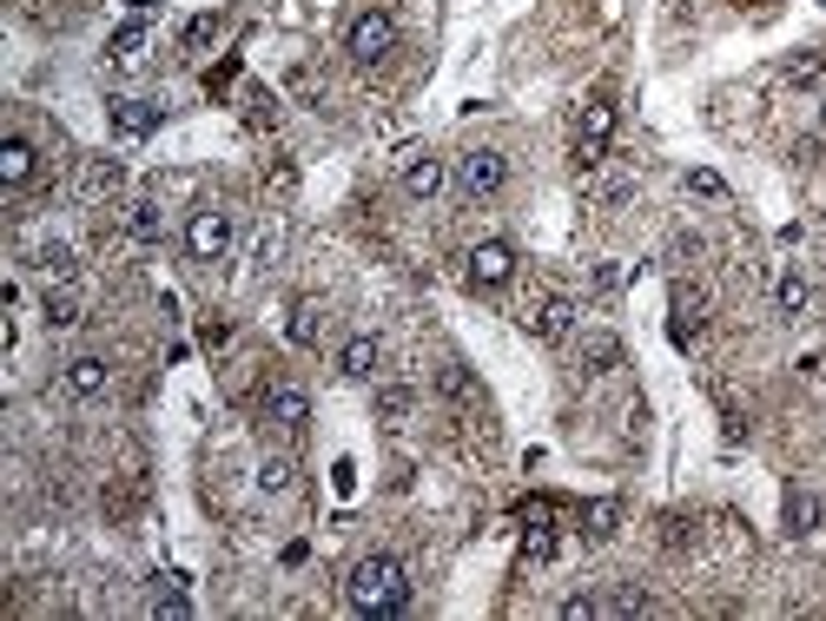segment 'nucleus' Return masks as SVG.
Segmentation results:
<instances>
[{
  "label": "nucleus",
  "mask_w": 826,
  "mask_h": 621,
  "mask_svg": "<svg viewBox=\"0 0 826 621\" xmlns=\"http://www.w3.org/2000/svg\"><path fill=\"white\" fill-rule=\"evenodd\" d=\"M523 324H529V338H536V344H562V338L576 331V298L549 291V298H536V311H529Z\"/></svg>",
  "instance_id": "nucleus-8"
},
{
  "label": "nucleus",
  "mask_w": 826,
  "mask_h": 621,
  "mask_svg": "<svg viewBox=\"0 0 826 621\" xmlns=\"http://www.w3.org/2000/svg\"><path fill=\"white\" fill-rule=\"evenodd\" d=\"M410 404H417V397H410V384H384V390H377V424H404V417H410Z\"/></svg>",
  "instance_id": "nucleus-19"
},
{
  "label": "nucleus",
  "mask_w": 826,
  "mask_h": 621,
  "mask_svg": "<svg viewBox=\"0 0 826 621\" xmlns=\"http://www.w3.org/2000/svg\"><path fill=\"white\" fill-rule=\"evenodd\" d=\"M106 384H112V364H106V357H93V351H86V357H73V364L60 371V390H66V397H99Z\"/></svg>",
  "instance_id": "nucleus-10"
},
{
  "label": "nucleus",
  "mask_w": 826,
  "mask_h": 621,
  "mask_svg": "<svg viewBox=\"0 0 826 621\" xmlns=\"http://www.w3.org/2000/svg\"><path fill=\"white\" fill-rule=\"evenodd\" d=\"M662 543H668V549H688V543H695V516H662Z\"/></svg>",
  "instance_id": "nucleus-26"
},
{
  "label": "nucleus",
  "mask_w": 826,
  "mask_h": 621,
  "mask_svg": "<svg viewBox=\"0 0 826 621\" xmlns=\"http://www.w3.org/2000/svg\"><path fill=\"white\" fill-rule=\"evenodd\" d=\"M457 185H463V199H496L503 185H509V159L496 152V146H476V152H463L457 159Z\"/></svg>",
  "instance_id": "nucleus-3"
},
{
  "label": "nucleus",
  "mask_w": 826,
  "mask_h": 621,
  "mask_svg": "<svg viewBox=\"0 0 826 621\" xmlns=\"http://www.w3.org/2000/svg\"><path fill=\"white\" fill-rule=\"evenodd\" d=\"M344 602L357 615H404L410 609V569L397 556H364L344 576Z\"/></svg>",
  "instance_id": "nucleus-1"
},
{
  "label": "nucleus",
  "mask_w": 826,
  "mask_h": 621,
  "mask_svg": "<svg viewBox=\"0 0 826 621\" xmlns=\"http://www.w3.org/2000/svg\"><path fill=\"white\" fill-rule=\"evenodd\" d=\"M79 324V304L66 291H46V331H73Z\"/></svg>",
  "instance_id": "nucleus-22"
},
{
  "label": "nucleus",
  "mask_w": 826,
  "mask_h": 621,
  "mask_svg": "<svg viewBox=\"0 0 826 621\" xmlns=\"http://www.w3.org/2000/svg\"><path fill=\"white\" fill-rule=\"evenodd\" d=\"M443 185H450V165H443V159H430V152L404 159V192H410V199H437Z\"/></svg>",
  "instance_id": "nucleus-11"
},
{
  "label": "nucleus",
  "mask_w": 826,
  "mask_h": 621,
  "mask_svg": "<svg viewBox=\"0 0 826 621\" xmlns=\"http://www.w3.org/2000/svg\"><path fill=\"white\" fill-rule=\"evenodd\" d=\"M781 516H787V529H794V536H807V529L820 523V496H807V490H787Z\"/></svg>",
  "instance_id": "nucleus-18"
},
{
  "label": "nucleus",
  "mask_w": 826,
  "mask_h": 621,
  "mask_svg": "<svg viewBox=\"0 0 826 621\" xmlns=\"http://www.w3.org/2000/svg\"><path fill=\"white\" fill-rule=\"evenodd\" d=\"M344 53H351L357 66H377V60H390V53H397V20H390L384 7L357 13V20L344 26Z\"/></svg>",
  "instance_id": "nucleus-2"
},
{
  "label": "nucleus",
  "mask_w": 826,
  "mask_h": 621,
  "mask_svg": "<svg viewBox=\"0 0 826 621\" xmlns=\"http://www.w3.org/2000/svg\"><path fill=\"white\" fill-rule=\"evenodd\" d=\"M609 139H615V106H609V99H589V113H582V126H576V165L596 172V165L609 159Z\"/></svg>",
  "instance_id": "nucleus-5"
},
{
  "label": "nucleus",
  "mask_w": 826,
  "mask_h": 621,
  "mask_svg": "<svg viewBox=\"0 0 826 621\" xmlns=\"http://www.w3.org/2000/svg\"><path fill=\"white\" fill-rule=\"evenodd\" d=\"M152 615H192V602L179 589H152Z\"/></svg>",
  "instance_id": "nucleus-29"
},
{
  "label": "nucleus",
  "mask_w": 826,
  "mask_h": 621,
  "mask_svg": "<svg viewBox=\"0 0 826 621\" xmlns=\"http://www.w3.org/2000/svg\"><path fill=\"white\" fill-rule=\"evenodd\" d=\"M688 192H695V199H721L728 185H721V172H688Z\"/></svg>",
  "instance_id": "nucleus-30"
},
{
  "label": "nucleus",
  "mask_w": 826,
  "mask_h": 621,
  "mask_svg": "<svg viewBox=\"0 0 826 621\" xmlns=\"http://www.w3.org/2000/svg\"><path fill=\"white\" fill-rule=\"evenodd\" d=\"M668 258H675V265H695V258H701V238H695V232H688V238H675V251H668Z\"/></svg>",
  "instance_id": "nucleus-34"
},
{
  "label": "nucleus",
  "mask_w": 826,
  "mask_h": 621,
  "mask_svg": "<svg viewBox=\"0 0 826 621\" xmlns=\"http://www.w3.org/2000/svg\"><path fill=\"white\" fill-rule=\"evenodd\" d=\"M820 73H826V60H820V53H814V46L787 60V86H820Z\"/></svg>",
  "instance_id": "nucleus-21"
},
{
  "label": "nucleus",
  "mask_w": 826,
  "mask_h": 621,
  "mask_svg": "<svg viewBox=\"0 0 826 621\" xmlns=\"http://www.w3.org/2000/svg\"><path fill=\"white\" fill-rule=\"evenodd\" d=\"M463 271H470L476 291H503V285L516 278V245H509V238H483V245H470Z\"/></svg>",
  "instance_id": "nucleus-4"
},
{
  "label": "nucleus",
  "mask_w": 826,
  "mask_h": 621,
  "mask_svg": "<svg viewBox=\"0 0 826 621\" xmlns=\"http://www.w3.org/2000/svg\"><path fill=\"white\" fill-rule=\"evenodd\" d=\"M265 417H271L278 430H304V424H311V397H304V384L278 377V384L265 390Z\"/></svg>",
  "instance_id": "nucleus-9"
},
{
  "label": "nucleus",
  "mask_w": 826,
  "mask_h": 621,
  "mask_svg": "<svg viewBox=\"0 0 826 621\" xmlns=\"http://www.w3.org/2000/svg\"><path fill=\"white\" fill-rule=\"evenodd\" d=\"M708 324V285H675V298H668V338L675 344H695V331Z\"/></svg>",
  "instance_id": "nucleus-7"
},
{
  "label": "nucleus",
  "mask_w": 826,
  "mask_h": 621,
  "mask_svg": "<svg viewBox=\"0 0 826 621\" xmlns=\"http://www.w3.org/2000/svg\"><path fill=\"white\" fill-rule=\"evenodd\" d=\"M774 304H781V318H807V311H814V285H807L801 271H781V285H774Z\"/></svg>",
  "instance_id": "nucleus-16"
},
{
  "label": "nucleus",
  "mask_w": 826,
  "mask_h": 621,
  "mask_svg": "<svg viewBox=\"0 0 826 621\" xmlns=\"http://www.w3.org/2000/svg\"><path fill=\"white\" fill-rule=\"evenodd\" d=\"M132 232H139V238H159V205H132Z\"/></svg>",
  "instance_id": "nucleus-32"
},
{
  "label": "nucleus",
  "mask_w": 826,
  "mask_h": 621,
  "mask_svg": "<svg viewBox=\"0 0 826 621\" xmlns=\"http://www.w3.org/2000/svg\"><path fill=\"white\" fill-rule=\"evenodd\" d=\"M602 615H648V596H642V589H609V596H602Z\"/></svg>",
  "instance_id": "nucleus-23"
},
{
  "label": "nucleus",
  "mask_w": 826,
  "mask_h": 621,
  "mask_svg": "<svg viewBox=\"0 0 826 621\" xmlns=\"http://www.w3.org/2000/svg\"><path fill=\"white\" fill-rule=\"evenodd\" d=\"M218 26H225L218 13H199V20H185V46H192V53H199V46H212V40H218Z\"/></svg>",
  "instance_id": "nucleus-25"
},
{
  "label": "nucleus",
  "mask_w": 826,
  "mask_h": 621,
  "mask_svg": "<svg viewBox=\"0 0 826 621\" xmlns=\"http://www.w3.org/2000/svg\"><path fill=\"white\" fill-rule=\"evenodd\" d=\"M622 364V344L615 338H589L582 344V371H615Z\"/></svg>",
  "instance_id": "nucleus-20"
},
{
  "label": "nucleus",
  "mask_w": 826,
  "mask_h": 621,
  "mask_svg": "<svg viewBox=\"0 0 826 621\" xmlns=\"http://www.w3.org/2000/svg\"><path fill=\"white\" fill-rule=\"evenodd\" d=\"M33 165H40V159H33V146H26V139H0V185H13V192H20V185L33 179Z\"/></svg>",
  "instance_id": "nucleus-13"
},
{
  "label": "nucleus",
  "mask_w": 826,
  "mask_h": 621,
  "mask_svg": "<svg viewBox=\"0 0 826 621\" xmlns=\"http://www.w3.org/2000/svg\"><path fill=\"white\" fill-rule=\"evenodd\" d=\"M582 529H589V543H609V536L622 529V503H615V496L589 503V510H582Z\"/></svg>",
  "instance_id": "nucleus-17"
},
{
  "label": "nucleus",
  "mask_w": 826,
  "mask_h": 621,
  "mask_svg": "<svg viewBox=\"0 0 826 621\" xmlns=\"http://www.w3.org/2000/svg\"><path fill=\"white\" fill-rule=\"evenodd\" d=\"M86 185H93V192H112V185H119V165H93Z\"/></svg>",
  "instance_id": "nucleus-33"
},
{
  "label": "nucleus",
  "mask_w": 826,
  "mask_h": 621,
  "mask_svg": "<svg viewBox=\"0 0 826 621\" xmlns=\"http://www.w3.org/2000/svg\"><path fill=\"white\" fill-rule=\"evenodd\" d=\"M258 483H265V490H291V463H285V457H271V463L258 470Z\"/></svg>",
  "instance_id": "nucleus-31"
},
{
  "label": "nucleus",
  "mask_w": 826,
  "mask_h": 621,
  "mask_svg": "<svg viewBox=\"0 0 826 621\" xmlns=\"http://www.w3.org/2000/svg\"><path fill=\"white\" fill-rule=\"evenodd\" d=\"M794 165H807V172H814V165H826V139H820V132L794 139Z\"/></svg>",
  "instance_id": "nucleus-27"
},
{
  "label": "nucleus",
  "mask_w": 826,
  "mask_h": 621,
  "mask_svg": "<svg viewBox=\"0 0 826 621\" xmlns=\"http://www.w3.org/2000/svg\"><path fill=\"white\" fill-rule=\"evenodd\" d=\"M377 357H384V351H377V338H364V331H357V338H344V351H337V371L364 384V377L377 371Z\"/></svg>",
  "instance_id": "nucleus-14"
},
{
  "label": "nucleus",
  "mask_w": 826,
  "mask_h": 621,
  "mask_svg": "<svg viewBox=\"0 0 826 621\" xmlns=\"http://www.w3.org/2000/svg\"><path fill=\"white\" fill-rule=\"evenodd\" d=\"M106 60H112V66H139V60H146V13H139V20H126V26L112 33Z\"/></svg>",
  "instance_id": "nucleus-15"
},
{
  "label": "nucleus",
  "mask_w": 826,
  "mask_h": 621,
  "mask_svg": "<svg viewBox=\"0 0 826 621\" xmlns=\"http://www.w3.org/2000/svg\"><path fill=\"white\" fill-rule=\"evenodd\" d=\"M225 245H232V212L199 205V212L185 218V251H192V258H225Z\"/></svg>",
  "instance_id": "nucleus-6"
},
{
  "label": "nucleus",
  "mask_w": 826,
  "mask_h": 621,
  "mask_svg": "<svg viewBox=\"0 0 826 621\" xmlns=\"http://www.w3.org/2000/svg\"><path fill=\"white\" fill-rule=\"evenodd\" d=\"M152 126H159V106H152V99H112V132L139 139V132H152Z\"/></svg>",
  "instance_id": "nucleus-12"
},
{
  "label": "nucleus",
  "mask_w": 826,
  "mask_h": 621,
  "mask_svg": "<svg viewBox=\"0 0 826 621\" xmlns=\"http://www.w3.org/2000/svg\"><path fill=\"white\" fill-rule=\"evenodd\" d=\"M40 271H46V278H73V251H66V245H46V251H40Z\"/></svg>",
  "instance_id": "nucleus-28"
},
{
  "label": "nucleus",
  "mask_w": 826,
  "mask_h": 621,
  "mask_svg": "<svg viewBox=\"0 0 826 621\" xmlns=\"http://www.w3.org/2000/svg\"><path fill=\"white\" fill-rule=\"evenodd\" d=\"M291 344H318V304H291Z\"/></svg>",
  "instance_id": "nucleus-24"
}]
</instances>
